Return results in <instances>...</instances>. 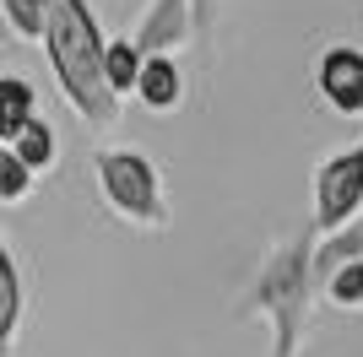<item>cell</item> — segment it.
I'll use <instances>...</instances> for the list:
<instances>
[{"label":"cell","instance_id":"cell-13","mask_svg":"<svg viewBox=\"0 0 363 357\" xmlns=\"http://www.w3.org/2000/svg\"><path fill=\"white\" fill-rule=\"evenodd\" d=\"M320 293L331 298L336 309H363V260H352V266L331 271V282L320 287Z\"/></svg>","mask_w":363,"mask_h":357},{"label":"cell","instance_id":"cell-8","mask_svg":"<svg viewBox=\"0 0 363 357\" xmlns=\"http://www.w3.org/2000/svg\"><path fill=\"white\" fill-rule=\"evenodd\" d=\"M6 147H11L16 163L38 178V174H49V168H55V157H60V135H55V125H49V119L33 114L28 125L16 130V141H6Z\"/></svg>","mask_w":363,"mask_h":357},{"label":"cell","instance_id":"cell-12","mask_svg":"<svg viewBox=\"0 0 363 357\" xmlns=\"http://www.w3.org/2000/svg\"><path fill=\"white\" fill-rule=\"evenodd\" d=\"M0 16H6V28H11L22 44H38V38H44V0H0Z\"/></svg>","mask_w":363,"mask_h":357},{"label":"cell","instance_id":"cell-15","mask_svg":"<svg viewBox=\"0 0 363 357\" xmlns=\"http://www.w3.org/2000/svg\"><path fill=\"white\" fill-rule=\"evenodd\" d=\"M190 6H196V22L206 28V22H212V0H190Z\"/></svg>","mask_w":363,"mask_h":357},{"label":"cell","instance_id":"cell-10","mask_svg":"<svg viewBox=\"0 0 363 357\" xmlns=\"http://www.w3.org/2000/svg\"><path fill=\"white\" fill-rule=\"evenodd\" d=\"M141 49L130 44V38H108L104 44V87L114 92V98H130V92H136V76H141Z\"/></svg>","mask_w":363,"mask_h":357},{"label":"cell","instance_id":"cell-14","mask_svg":"<svg viewBox=\"0 0 363 357\" xmlns=\"http://www.w3.org/2000/svg\"><path fill=\"white\" fill-rule=\"evenodd\" d=\"M33 190V174L11 157V147H0V206H16V200H28Z\"/></svg>","mask_w":363,"mask_h":357},{"label":"cell","instance_id":"cell-6","mask_svg":"<svg viewBox=\"0 0 363 357\" xmlns=\"http://www.w3.org/2000/svg\"><path fill=\"white\" fill-rule=\"evenodd\" d=\"M136 98H141V108H152V114H174V108L184 103V71L174 65V55H147L141 60Z\"/></svg>","mask_w":363,"mask_h":357},{"label":"cell","instance_id":"cell-7","mask_svg":"<svg viewBox=\"0 0 363 357\" xmlns=\"http://www.w3.org/2000/svg\"><path fill=\"white\" fill-rule=\"evenodd\" d=\"M352 260H363V217H352L347 227H336V233L320 238V249H309V282L325 287L331 271L352 266Z\"/></svg>","mask_w":363,"mask_h":357},{"label":"cell","instance_id":"cell-1","mask_svg":"<svg viewBox=\"0 0 363 357\" xmlns=\"http://www.w3.org/2000/svg\"><path fill=\"white\" fill-rule=\"evenodd\" d=\"M44 55L60 81L65 103L87 119L92 130L120 125V98L104 87V28L87 0H44Z\"/></svg>","mask_w":363,"mask_h":357},{"label":"cell","instance_id":"cell-3","mask_svg":"<svg viewBox=\"0 0 363 357\" xmlns=\"http://www.w3.org/2000/svg\"><path fill=\"white\" fill-rule=\"evenodd\" d=\"M363 217V135L315 168V233H336Z\"/></svg>","mask_w":363,"mask_h":357},{"label":"cell","instance_id":"cell-2","mask_svg":"<svg viewBox=\"0 0 363 357\" xmlns=\"http://www.w3.org/2000/svg\"><path fill=\"white\" fill-rule=\"evenodd\" d=\"M98 168V190H104L108 211L130 227H168V200H163V178H157V163L147 152H130V147H104L92 157Z\"/></svg>","mask_w":363,"mask_h":357},{"label":"cell","instance_id":"cell-4","mask_svg":"<svg viewBox=\"0 0 363 357\" xmlns=\"http://www.w3.org/2000/svg\"><path fill=\"white\" fill-rule=\"evenodd\" d=\"M196 33H201V22H196V6H190V0H152L147 11H141L136 33H130V44H136L141 55H174V49H184Z\"/></svg>","mask_w":363,"mask_h":357},{"label":"cell","instance_id":"cell-5","mask_svg":"<svg viewBox=\"0 0 363 357\" xmlns=\"http://www.w3.org/2000/svg\"><path fill=\"white\" fill-rule=\"evenodd\" d=\"M315 81H320V98L342 119H363V49H352V44L325 49Z\"/></svg>","mask_w":363,"mask_h":357},{"label":"cell","instance_id":"cell-9","mask_svg":"<svg viewBox=\"0 0 363 357\" xmlns=\"http://www.w3.org/2000/svg\"><path fill=\"white\" fill-rule=\"evenodd\" d=\"M16 325H22V271L11 260L6 233H0V357L16 352Z\"/></svg>","mask_w":363,"mask_h":357},{"label":"cell","instance_id":"cell-11","mask_svg":"<svg viewBox=\"0 0 363 357\" xmlns=\"http://www.w3.org/2000/svg\"><path fill=\"white\" fill-rule=\"evenodd\" d=\"M38 114V92L22 76H0V141H16V130Z\"/></svg>","mask_w":363,"mask_h":357}]
</instances>
